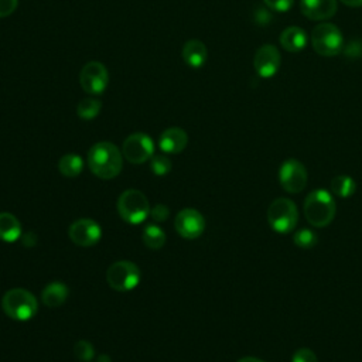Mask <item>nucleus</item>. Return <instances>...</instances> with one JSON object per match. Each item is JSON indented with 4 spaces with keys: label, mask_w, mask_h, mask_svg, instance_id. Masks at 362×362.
Here are the masks:
<instances>
[{
    "label": "nucleus",
    "mask_w": 362,
    "mask_h": 362,
    "mask_svg": "<svg viewBox=\"0 0 362 362\" xmlns=\"http://www.w3.org/2000/svg\"><path fill=\"white\" fill-rule=\"evenodd\" d=\"M88 165L96 177L102 180H112L122 171V153L113 143L99 141L88 151Z\"/></svg>",
    "instance_id": "nucleus-1"
},
{
    "label": "nucleus",
    "mask_w": 362,
    "mask_h": 362,
    "mask_svg": "<svg viewBox=\"0 0 362 362\" xmlns=\"http://www.w3.org/2000/svg\"><path fill=\"white\" fill-rule=\"evenodd\" d=\"M303 211L310 225L324 228L334 221L337 205L332 195L327 189H314L307 195Z\"/></svg>",
    "instance_id": "nucleus-2"
},
{
    "label": "nucleus",
    "mask_w": 362,
    "mask_h": 362,
    "mask_svg": "<svg viewBox=\"0 0 362 362\" xmlns=\"http://www.w3.org/2000/svg\"><path fill=\"white\" fill-rule=\"evenodd\" d=\"M1 308L11 320L28 321L37 314L38 301L28 290L16 287L4 293L1 298Z\"/></svg>",
    "instance_id": "nucleus-3"
},
{
    "label": "nucleus",
    "mask_w": 362,
    "mask_h": 362,
    "mask_svg": "<svg viewBox=\"0 0 362 362\" xmlns=\"http://www.w3.org/2000/svg\"><path fill=\"white\" fill-rule=\"evenodd\" d=\"M117 212L124 222L139 225L150 215V204L141 191L126 189L117 198Z\"/></svg>",
    "instance_id": "nucleus-4"
},
{
    "label": "nucleus",
    "mask_w": 362,
    "mask_h": 362,
    "mask_svg": "<svg viewBox=\"0 0 362 362\" xmlns=\"http://www.w3.org/2000/svg\"><path fill=\"white\" fill-rule=\"evenodd\" d=\"M311 45L321 57H335L342 51V34L332 23H320L311 33Z\"/></svg>",
    "instance_id": "nucleus-5"
},
{
    "label": "nucleus",
    "mask_w": 362,
    "mask_h": 362,
    "mask_svg": "<svg viewBox=\"0 0 362 362\" xmlns=\"http://www.w3.org/2000/svg\"><path fill=\"white\" fill-rule=\"evenodd\" d=\"M298 214L296 204L288 198H276L267 209V221L277 233H288L297 225Z\"/></svg>",
    "instance_id": "nucleus-6"
},
{
    "label": "nucleus",
    "mask_w": 362,
    "mask_h": 362,
    "mask_svg": "<svg viewBox=\"0 0 362 362\" xmlns=\"http://www.w3.org/2000/svg\"><path fill=\"white\" fill-rule=\"evenodd\" d=\"M141 279L139 266L129 260H119L109 266L106 270V281L116 291L133 290Z\"/></svg>",
    "instance_id": "nucleus-7"
},
{
    "label": "nucleus",
    "mask_w": 362,
    "mask_h": 362,
    "mask_svg": "<svg viewBox=\"0 0 362 362\" xmlns=\"http://www.w3.org/2000/svg\"><path fill=\"white\" fill-rule=\"evenodd\" d=\"M279 181L284 191L290 194L301 192L307 185V170L304 164L296 158H288L279 168Z\"/></svg>",
    "instance_id": "nucleus-8"
},
{
    "label": "nucleus",
    "mask_w": 362,
    "mask_h": 362,
    "mask_svg": "<svg viewBox=\"0 0 362 362\" xmlns=\"http://www.w3.org/2000/svg\"><path fill=\"white\" fill-rule=\"evenodd\" d=\"M154 143L146 133H133L124 141L122 147V154L132 164L146 163L153 157Z\"/></svg>",
    "instance_id": "nucleus-9"
},
{
    "label": "nucleus",
    "mask_w": 362,
    "mask_h": 362,
    "mask_svg": "<svg viewBox=\"0 0 362 362\" xmlns=\"http://www.w3.org/2000/svg\"><path fill=\"white\" fill-rule=\"evenodd\" d=\"M69 239L82 247L96 245L102 238V229L99 223L90 218H81L71 223L68 229Z\"/></svg>",
    "instance_id": "nucleus-10"
},
{
    "label": "nucleus",
    "mask_w": 362,
    "mask_h": 362,
    "mask_svg": "<svg viewBox=\"0 0 362 362\" xmlns=\"http://www.w3.org/2000/svg\"><path fill=\"white\" fill-rule=\"evenodd\" d=\"M174 228L180 236L185 239H197L205 230V219L199 211L184 208L177 214Z\"/></svg>",
    "instance_id": "nucleus-11"
},
{
    "label": "nucleus",
    "mask_w": 362,
    "mask_h": 362,
    "mask_svg": "<svg viewBox=\"0 0 362 362\" xmlns=\"http://www.w3.org/2000/svg\"><path fill=\"white\" fill-rule=\"evenodd\" d=\"M81 86L88 93H102L109 82V74L103 64L98 61H90L83 65L79 75Z\"/></svg>",
    "instance_id": "nucleus-12"
},
{
    "label": "nucleus",
    "mask_w": 362,
    "mask_h": 362,
    "mask_svg": "<svg viewBox=\"0 0 362 362\" xmlns=\"http://www.w3.org/2000/svg\"><path fill=\"white\" fill-rule=\"evenodd\" d=\"M281 64V55L280 51L272 45L264 44L262 45L253 58V66L260 78H272L280 68Z\"/></svg>",
    "instance_id": "nucleus-13"
},
{
    "label": "nucleus",
    "mask_w": 362,
    "mask_h": 362,
    "mask_svg": "<svg viewBox=\"0 0 362 362\" xmlns=\"http://www.w3.org/2000/svg\"><path fill=\"white\" fill-rule=\"evenodd\" d=\"M301 13L314 21L331 18L337 11V0H301Z\"/></svg>",
    "instance_id": "nucleus-14"
},
{
    "label": "nucleus",
    "mask_w": 362,
    "mask_h": 362,
    "mask_svg": "<svg viewBox=\"0 0 362 362\" xmlns=\"http://www.w3.org/2000/svg\"><path fill=\"white\" fill-rule=\"evenodd\" d=\"M188 144V134L180 127H170L165 129L158 140V146L161 151L168 154H178L181 153Z\"/></svg>",
    "instance_id": "nucleus-15"
},
{
    "label": "nucleus",
    "mask_w": 362,
    "mask_h": 362,
    "mask_svg": "<svg viewBox=\"0 0 362 362\" xmlns=\"http://www.w3.org/2000/svg\"><path fill=\"white\" fill-rule=\"evenodd\" d=\"M307 33L297 25H291L283 30L279 38L280 45L288 52L301 51L307 45Z\"/></svg>",
    "instance_id": "nucleus-16"
},
{
    "label": "nucleus",
    "mask_w": 362,
    "mask_h": 362,
    "mask_svg": "<svg viewBox=\"0 0 362 362\" xmlns=\"http://www.w3.org/2000/svg\"><path fill=\"white\" fill-rule=\"evenodd\" d=\"M208 57V51L206 47L202 41L199 40H189L184 44L182 48V58L185 61L187 65H189L191 68H201Z\"/></svg>",
    "instance_id": "nucleus-17"
},
{
    "label": "nucleus",
    "mask_w": 362,
    "mask_h": 362,
    "mask_svg": "<svg viewBox=\"0 0 362 362\" xmlns=\"http://www.w3.org/2000/svg\"><path fill=\"white\" fill-rule=\"evenodd\" d=\"M68 294H69V291H68L66 284H64L61 281H52L44 287V290L41 293V300L47 307L57 308L66 301Z\"/></svg>",
    "instance_id": "nucleus-18"
},
{
    "label": "nucleus",
    "mask_w": 362,
    "mask_h": 362,
    "mask_svg": "<svg viewBox=\"0 0 362 362\" xmlns=\"http://www.w3.org/2000/svg\"><path fill=\"white\" fill-rule=\"evenodd\" d=\"M21 223L10 212H0V239L13 243L21 238Z\"/></svg>",
    "instance_id": "nucleus-19"
},
{
    "label": "nucleus",
    "mask_w": 362,
    "mask_h": 362,
    "mask_svg": "<svg viewBox=\"0 0 362 362\" xmlns=\"http://www.w3.org/2000/svg\"><path fill=\"white\" fill-rule=\"evenodd\" d=\"M83 168V161L81 158V156L78 154H65L59 158L58 161V170L59 173L64 175V177H68V178H74V177H78L81 174Z\"/></svg>",
    "instance_id": "nucleus-20"
},
{
    "label": "nucleus",
    "mask_w": 362,
    "mask_h": 362,
    "mask_svg": "<svg viewBox=\"0 0 362 362\" xmlns=\"http://www.w3.org/2000/svg\"><path fill=\"white\" fill-rule=\"evenodd\" d=\"M355 189H356V184L354 178L349 175L341 174V175H335L331 180V191L339 198H349L351 195H354Z\"/></svg>",
    "instance_id": "nucleus-21"
},
{
    "label": "nucleus",
    "mask_w": 362,
    "mask_h": 362,
    "mask_svg": "<svg viewBox=\"0 0 362 362\" xmlns=\"http://www.w3.org/2000/svg\"><path fill=\"white\" fill-rule=\"evenodd\" d=\"M141 239H143V243L148 249L157 250V249H161L164 246V243H165V233H164V230L158 225L150 223V225H147L144 228Z\"/></svg>",
    "instance_id": "nucleus-22"
},
{
    "label": "nucleus",
    "mask_w": 362,
    "mask_h": 362,
    "mask_svg": "<svg viewBox=\"0 0 362 362\" xmlns=\"http://www.w3.org/2000/svg\"><path fill=\"white\" fill-rule=\"evenodd\" d=\"M100 107H102L100 100L93 99V98H86L78 103L76 113L83 120H92L93 117H96L99 115Z\"/></svg>",
    "instance_id": "nucleus-23"
},
{
    "label": "nucleus",
    "mask_w": 362,
    "mask_h": 362,
    "mask_svg": "<svg viewBox=\"0 0 362 362\" xmlns=\"http://www.w3.org/2000/svg\"><path fill=\"white\" fill-rule=\"evenodd\" d=\"M293 242H294L298 247L310 249V247H313V246L317 245L318 236H317V233H315L313 229L304 228V229H300V230H297V232L294 233Z\"/></svg>",
    "instance_id": "nucleus-24"
},
{
    "label": "nucleus",
    "mask_w": 362,
    "mask_h": 362,
    "mask_svg": "<svg viewBox=\"0 0 362 362\" xmlns=\"http://www.w3.org/2000/svg\"><path fill=\"white\" fill-rule=\"evenodd\" d=\"M151 171L158 175V177H164L170 173L171 170V160L164 156V154H157L151 157V164H150Z\"/></svg>",
    "instance_id": "nucleus-25"
},
{
    "label": "nucleus",
    "mask_w": 362,
    "mask_h": 362,
    "mask_svg": "<svg viewBox=\"0 0 362 362\" xmlns=\"http://www.w3.org/2000/svg\"><path fill=\"white\" fill-rule=\"evenodd\" d=\"M74 354L75 356L82 361V362H89L93 359V355H95V351H93V346L89 341H78L74 346Z\"/></svg>",
    "instance_id": "nucleus-26"
},
{
    "label": "nucleus",
    "mask_w": 362,
    "mask_h": 362,
    "mask_svg": "<svg viewBox=\"0 0 362 362\" xmlns=\"http://www.w3.org/2000/svg\"><path fill=\"white\" fill-rule=\"evenodd\" d=\"M168 215H170L168 206L164 205V204H157V205H154L153 208H150V215H148V216H150L154 222H164V221H167Z\"/></svg>",
    "instance_id": "nucleus-27"
},
{
    "label": "nucleus",
    "mask_w": 362,
    "mask_h": 362,
    "mask_svg": "<svg viewBox=\"0 0 362 362\" xmlns=\"http://www.w3.org/2000/svg\"><path fill=\"white\" fill-rule=\"evenodd\" d=\"M272 13L267 7H256L253 11V20L257 25H267L272 21Z\"/></svg>",
    "instance_id": "nucleus-28"
},
{
    "label": "nucleus",
    "mask_w": 362,
    "mask_h": 362,
    "mask_svg": "<svg viewBox=\"0 0 362 362\" xmlns=\"http://www.w3.org/2000/svg\"><path fill=\"white\" fill-rule=\"evenodd\" d=\"M291 362H318L315 354L308 349V348H300L297 349L293 356H291Z\"/></svg>",
    "instance_id": "nucleus-29"
},
{
    "label": "nucleus",
    "mask_w": 362,
    "mask_h": 362,
    "mask_svg": "<svg viewBox=\"0 0 362 362\" xmlns=\"http://www.w3.org/2000/svg\"><path fill=\"white\" fill-rule=\"evenodd\" d=\"M266 7L270 8L272 11H277V13H284L287 10L291 8L294 0H263Z\"/></svg>",
    "instance_id": "nucleus-30"
},
{
    "label": "nucleus",
    "mask_w": 362,
    "mask_h": 362,
    "mask_svg": "<svg viewBox=\"0 0 362 362\" xmlns=\"http://www.w3.org/2000/svg\"><path fill=\"white\" fill-rule=\"evenodd\" d=\"M344 54H345V57H348V58H359V57H362V41H358V40L351 41V42L345 47Z\"/></svg>",
    "instance_id": "nucleus-31"
},
{
    "label": "nucleus",
    "mask_w": 362,
    "mask_h": 362,
    "mask_svg": "<svg viewBox=\"0 0 362 362\" xmlns=\"http://www.w3.org/2000/svg\"><path fill=\"white\" fill-rule=\"evenodd\" d=\"M18 6V0H0V18L10 16Z\"/></svg>",
    "instance_id": "nucleus-32"
},
{
    "label": "nucleus",
    "mask_w": 362,
    "mask_h": 362,
    "mask_svg": "<svg viewBox=\"0 0 362 362\" xmlns=\"http://www.w3.org/2000/svg\"><path fill=\"white\" fill-rule=\"evenodd\" d=\"M35 242H37V236H35L33 232H28L27 235L23 236V243H24L25 246H28V245L33 246Z\"/></svg>",
    "instance_id": "nucleus-33"
},
{
    "label": "nucleus",
    "mask_w": 362,
    "mask_h": 362,
    "mask_svg": "<svg viewBox=\"0 0 362 362\" xmlns=\"http://www.w3.org/2000/svg\"><path fill=\"white\" fill-rule=\"evenodd\" d=\"M339 1L349 7H361L362 6V0H339Z\"/></svg>",
    "instance_id": "nucleus-34"
},
{
    "label": "nucleus",
    "mask_w": 362,
    "mask_h": 362,
    "mask_svg": "<svg viewBox=\"0 0 362 362\" xmlns=\"http://www.w3.org/2000/svg\"><path fill=\"white\" fill-rule=\"evenodd\" d=\"M238 362H264V361H262L259 358H255V356H243Z\"/></svg>",
    "instance_id": "nucleus-35"
},
{
    "label": "nucleus",
    "mask_w": 362,
    "mask_h": 362,
    "mask_svg": "<svg viewBox=\"0 0 362 362\" xmlns=\"http://www.w3.org/2000/svg\"><path fill=\"white\" fill-rule=\"evenodd\" d=\"M96 362H112V361H110L109 355H105V354H102V355H99V356L96 358Z\"/></svg>",
    "instance_id": "nucleus-36"
}]
</instances>
